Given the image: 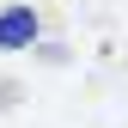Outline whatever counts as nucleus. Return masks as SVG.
Here are the masks:
<instances>
[{"mask_svg": "<svg viewBox=\"0 0 128 128\" xmlns=\"http://www.w3.org/2000/svg\"><path fill=\"white\" fill-rule=\"evenodd\" d=\"M37 43V12L30 6H6L0 12V49H30Z\"/></svg>", "mask_w": 128, "mask_h": 128, "instance_id": "nucleus-1", "label": "nucleus"}]
</instances>
